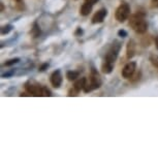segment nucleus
Listing matches in <instances>:
<instances>
[{"instance_id":"nucleus-20","label":"nucleus","mask_w":158,"mask_h":158,"mask_svg":"<svg viewBox=\"0 0 158 158\" xmlns=\"http://www.w3.org/2000/svg\"><path fill=\"white\" fill-rule=\"evenodd\" d=\"M151 6L152 7H158V0H152L151 1Z\"/></svg>"},{"instance_id":"nucleus-22","label":"nucleus","mask_w":158,"mask_h":158,"mask_svg":"<svg viewBox=\"0 0 158 158\" xmlns=\"http://www.w3.org/2000/svg\"><path fill=\"white\" fill-rule=\"evenodd\" d=\"M97 1L98 0H86V2H89V3H91V4H95Z\"/></svg>"},{"instance_id":"nucleus-25","label":"nucleus","mask_w":158,"mask_h":158,"mask_svg":"<svg viewBox=\"0 0 158 158\" xmlns=\"http://www.w3.org/2000/svg\"><path fill=\"white\" fill-rule=\"evenodd\" d=\"M3 10H4V5L3 3H1V12H3Z\"/></svg>"},{"instance_id":"nucleus-19","label":"nucleus","mask_w":158,"mask_h":158,"mask_svg":"<svg viewBox=\"0 0 158 158\" xmlns=\"http://www.w3.org/2000/svg\"><path fill=\"white\" fill-rule=\"evenodd\" d=\"M78 93H79L78 90H76V89H74V88H73V89L69 90V92H68V96H76V95H78Z\"/></svg>"},{"instance_id":"nucleus-4","label":"nucleus","mask_w":158,"mask_h":158,"mask_svg":"<svg viewBox=\"0 0 158 158\" xmlns=\"http://www.w3.org/2000/svg\"><path fill=\"white\" fill-rule=\"evenodd\" d=\"M119 50H120V45L119 42H115V45L113 44L111 49L109 50V52L107 53V56H105V62L111 63V64H114L115 61H116L117 57H118V53Z\"/></svg>"},{"instance_id":"nucleus-12","label":"nucleus","mask_w":158,"mask_h":158,"mask_svg":"<svg viewBox=\"0 0 158 158\" xmlns=\"http://www.w3.org/2000/svg\"><path fill=\"white\" fill-rule=\"evenodd\" d=\"M79 73L78 71H73V70H70V71H67L66 73V78H67V80L68 81H76V79L79 78Z\"/></svg>"},{"instance_id":"nucleus-1","label":"nucleus","mask_w":158,"mask_h":158,"mask_svg":"<svg viewBox=\"0 0 158 158\" xmlns=\"http://www.w3.org/2000/svg\"><path fill=\"white\" fill-rule=\"evenodd\" d=\"M129 26L139 34L145 33L148 28V25L145 20V15L142 13H136L132 15L129 19Z\"/></svg>"},{"instance_id":"nucleus-16","label":"nucleus","mask_w":158,"mask_h":158,"mask_svg":"<svg viewBox=\"0 0 158 158\" xmlns=\"http://www.w3.org/2000/svg\"><path fill=\"white\" fill-rule=\"evenodd\" d=\"M19 61H20L19 58H15V59H10V60L6 61V62L4 63V65H5V66H10V65H13V64H16V63H18Z\"/></svg>"},{"instance_id":"nucleus-14","label":"nucleus","mask_w":158,"mask_h":158,"mask_svg":"<svg viewBox=\"0 0 158 158\" xmlns=\"http://www.w3.org/2000/svg\"><path fill=\"white\" fill-rule=\"evenodd\" d=\"M150 61H151V63H152L153 66H155L158 68V56L157 55H151Z\"/></svg>"},{"instance_id":"nucleus-2","label":"nucleus","mask_w":158,"mask_h":158,"mask_svg":"<svg viewBox=\"0 0 158 158\" xmlns=\"http://www.w3.org/2000/svg\"><path fill=\"white\" fill-rule=\"evenodd\" d=\"M101 86V80L99 74L94 70V68L92 69V73L89 78V81H86V84L84 87V91L86 93L92 91L94 89H97Z\"/></svg>"},{"instance_id":"nucleus-26","label":"nucleus","mask_w":158,"mask_h":158,"mask_svg":"<svg viewBox=\"0 0 158 158\" xmlns=\"http://www.w3.org/2000/svg\"><path fill=\"white\" fill-rule=\"evenodd\" d=\"M13 1H21V0H13Z\"/></svg>"},{"instance_id":"nucleus-10","label":"nucleus","mask_w":158,"mask_h":158,"mask_svg":"<svg viewBox=\"0 0 158 158\" xmlns=\"http://www.w3.org/2000/svg\"><path fill=\"white\" fill-rule=\"evenodd\" d=\"M92 5L93 4L89 3V2H86V3H84L82 5V7H81L80 10V13L82 16H88L90 13L92 12Z\"/></svg>"},{"instance_id":"nucleus-3","label":"nucleus","mask_w":158,"mask_h":158,"mask_svg":"<svg viewBox=\"0 0 158 158\" xmlns=\"http://www.w3.org/2000/svg\"><path fill=\"white\" fill-rule=\"evenodd\" d=\"M129 16H130V6L126 2H122L119 5V7L116 10V13H115L116 20L118 22L123 23V22H125L129 18Z\"/></svg>"},{"instance_id":"nucleus-17","label":"nucleus","mask_w":158,"mask_h":158,"mask_svg":"<svg viewBox=\"0 0 158 158\" xmlns=\"http://www.w3.org/2000/svg\"><path fill=\"white\" fill-rule=\"evenodd\" d=\"M32 34H33V36L34 37H37L38 35L40 34V31H39V29L37 28L36 24H34V28H33V30H32Z\"/></svg>"},{"instance_id":"nucleus-6","label":"nucleus","mask_w":158,"mask_h":158,"mask_svg":"<svg viewBox=\"0 0 158 158\" xmlns=\"http://www.w3.org/2000/svg\"><path fill=\"white\" fill-rule=\"evenodd\" d=\"M50 80H51V84L54 88H59L62 84V74H61L60 70L54 71Z\"/></svg>"},{"instance_id":"nucleus-13","label":"nucleus","mask_w":158,"mask_h":158,"mask_svg":"<svg viewBox=\"0 0 158 158\" xmlns=\"http://www.w3.org/2000/svg\"><path fill=\"white\" fill-rule=\"evenodd\" d=\"M112 70H113V64L108 63L105 61V63L102 64V73H112Z\"/></svg>"},{"instance_id":"nucleus-24","label":"nucleus","mask_w":158,"mask_h":158,"mask_svg":"<svg viewBox=\"0 0 158 158\" xmlns=\"http://www.w3.org/2000/svg\"><path fill=\"white\" fill-rule=\"evenodd\" d=\"M155 44H156V48L158 49V36L155 38Z\"/></svg>"},{"instance_id":"nucleus-7","label":"nucleus","mask_w":158,"mask_h":158,"mask_svg":"<svg viewBox=\"0 0 158 158\" xmlns=\"http://www.w3.org/2000/svg\"><path fill=\"white\" fill-rule=\"evenodd\" d=\"M26 90L30 94L35 96H42V87L38 85H32V84H26L25 86Z\"/></svg>"},{"instance_id":"nucleus-11","label":"nucleus","mask_w":158,"mask_h":158,"mask_svg":"<svg viewBox=\"0 0 158 158\" xmlns=\"http://www.w3.org/2000/svg\"><path fill=\"white\" fill-rule=\"evenodd\" d=\"M86 81H87V79H86V78H82V79H80V80L76 81V83H74V85H73V88L80 92L82 89H84Z\"/></svg>"},{"instance_id":"nucleus-18","label":"nucleus","mask_w":158,"mask_h":158,"mask_svg":"<svg viewBox=\"0 0 158 158\" xmlns=\"http://www.w3.org/2000/svg\"><path fill=\"white\" fill-rule=\"evenodd\" d=\"M42 96H51V92L47 87H42Z\"/></svg>"},{"instance_id":"nucleus-21","label":"nucleus","mask_w":158,"mask_h":158,"mask_svg":"<svg viewBox=\"0 0 158 158\" xmlns=\"http://www.w3.org/2000/svg\"><path fill=\"white\" fill-rule=\"evenodd\" d=\"M118 33H119V35H120V36H122V37H125L126 35H127V32H126L125 30H120Z\"/></svg>"},{"instance_id":"nucleus-23","label":"nucleus","mask_w":158,"mask_h":158,"mask_svg":"<svg viewBox=\"0 0 158 158\" xmlns=\"http://www.w3.org/2000/svg\"><path fill=\"white\" fill-rule=\"evenodd\" d=\"M46 67H48V64H44V65H42V66L40 67V70H45V68H46Z\"/></svg>"},{"instance_id":"nucleus-8","label":"nucleus","mask_w":158,"mask_h":158,"mask_svg":"<svg viewBox=\"0 0 158 158\" xmlns=\"http://www.w3.org/2000/svg\"><path fill=\"white\" fill-rule=\"evenodd\" d=\"M107 15H108L107 10H105V8H101V10H99L97 13H95V15L92 17V23L93 24L101 23V22H103V20H105Z\"/></svg>"},{"instance_id":"nucleus-15","label":"nucleus","mask_w":158,"mask_h":158,"mask_svg":"<svg viewBox=\"0 0 158 158\" xmlns=\"http://www.w3.org/2000/svg\"><path fill=\"white\" fill-rule=\"evenodd\" d=\"M13 26L12 25H7V26H3L1 29V34H7L10 30H12Z\"/></svg>"},{"instance_id":"nucleus-9","label":"nucleus","mask_w":158,"mask_h":158,"mask_svg":"<svg viewBox=\"0 0 158 158\" xmlns=\"http://www.w3.org/2000/svg\"><path fill=\"white\" fill-rule=\"evenodd\" d=\"M126 53H127V58L130 59L134 56L135 53V45L134 40H129L127 44V49H126Z\"/></svg>"},{"instance_id":"nucleus-5","label":"nucleus","mask_w":158,"mask_h":158,"mask_svg":"<svg viewBox=\"0 0 158 158\" xmlns=\"http://www.w3.org/2000/svg\"><path fill=\"white\" fill-rule=\"evenodd\" d=\"M135 69H136V63L135 62H129L124 66L122 69V76L124 79H130L134 76Z\"/></svg>"}]
</instances>
